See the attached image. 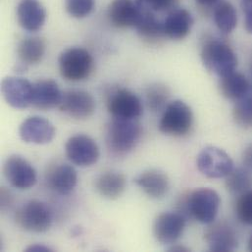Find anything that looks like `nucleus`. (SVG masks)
<instances>
[{"label":"nucleus","instance_id":"1","mask_svg":"<svg viewBox=\"0 0 252 252\" xmlns=\"http://www.w3.org/2000/svg\"><path fill=\"white\" fill-rule=\"evenodd\" d=\"M201 60L206 69L220 78L236 71L238 58L234 50L223 40L209 37L201 48Z\"/></svg>","mask_w":252,"mask_h":252},{"label":"nucleus","instance_id":"2","mask_svg":"<svg viewBox=\"0 0 252 252\" xmlns=\"http://www.w3.org/2000/svg\"><path fill=\"white\" fill-rule=\"evenodd\" d=\"M141 132V126L136 120L113 118L106 128L107 147L113 154H126L136 146Z\"/></svg>","mask_w":252,"mask_h":252},{"label":"nucleus","instance_id":"3","mask_svg":"<svg viewBox=\"0 0 252 252\" xmlns=\"http://www.w3.org/2000/svg\"><path fill=\"white\" fill-rule=\"evenodd\" d=\"M58 66L63 79L69 82H81L91 77L94 69V61L87 49L70 47L60 54Z\"/></svg>","mask_w":252,"mask_h":252},{"label":"nucleus","instance_id":"4","mask_svg":"<svg viewBox=\"0 0 252 252\" xmlns=\"http://www.w3.org/2000/svg\"><path fill=\"white\" fill-rule=\"evenodd\" d=\"M193 126V113L190 107L182 100L169 103L159 121L161 132L171 136H184Z\"/></svg>","mask_w":252,"mask_h":252},{"label":"nucleus","instance_id":"5","mask_svg":"<svg viewBox=\"0 0 252 252\" xmlns=\"http://www.w3.org/2000/svg\"><path fill=\"white\" fill-rule=\"evenodd\" d=\"M188 209L190 218L201 224H212L220 208L221 199L217 191L201 188L188 193Z\"/></svg>","mask_w":252,"mask_h":252},{"label":"nucleus","instance_id":"6","mask_svg":"<svg viewBox=\"0 0 252 252\" xmlns=\"http://www.w3.org/2000/svg\"><path fill=\"white\" fill-rule=\"evenodd\" d=\"M16 222L25 231L44 233L52 225V211L40 200H30L17 211Z\"/></svg>","mask_w":252,"mask_h":252},{"label":"nucleus","instance_id":"7","mask_svg":"<svg viewBox=\"0 0 252 252\" xmlns=\"http://www.w3.org/2000/svg\"><path fill=\"white\" fill-rule=\"evenodd\" d=\"M199 172L210 179L227 177L234 170L232 158L223 150L215 146L205 147L196 159Z\"/></svg>","mask_w":252,"mask_h":252},{"label":"nucleus","instance_id":"8","mask_svg":"<svg viewBox=\"0 0 252 252\" xmlns=\"http://www.w3.org/2000/svg\"><path fill=\"white\" fill-rule=\"evenodd\" d=\"M68 159L80 167H90L95 164L100 156L97 143L91 136L76 134L71 136L65 144Z\"/></svg>","mask_w":252,"mask_h":252},{"label":"nucleus","instance_id":"9","mask_svg":"<svg viewBox=\"0 0 252 252\" xmlns=\"http://www.w3.org/2000/svg\"><path fill=\"white\" fill-rule=\"evenodd\" d=\"M3 174L8 183L19 189H29L37 181L35 169L26 158L20 155H11L5 160Z\"/></svg>","mask_w":252,"mask_h":252},{"label":"nucleus","instance_id":"10","mask_svg":"<svg viewBox=\"0 0 252 252\" xmlns=\"http://www.w3.org/2000/svg\"><path fill=\"white\" fill-rule=\"evenodd\" d=\"M107 108L113 118L123 120H136L143 112L140 99L126 89L117 90L109 95Z\"/></svg>","mask_w":252,"mask_h":252},{"label":"nucleus","instance_id":"11","mask_svg":"<svg viewBox=\"0 0 252 252\" xmlns=\"http://www.w3.org/2000/svg\"><path fill=\"white\" fill-rule=\"evenodd\" d=\"M59 109L68 116L84 120L90 118L95 111V100L93 95L85 91L72 90L63 93Z\"/></svg>","mask_w":252,"mask_h":252},{"label":"nucleus","instance_id":"12","mask_svg":"<svg viewBox=\"0 0 252 252\" xmlns=\"http://www.w3.org/2000/svg\"><path fill=\"white\" fill-rule=\"evenodd\" d=\"M187 219L179 212L160 214L153 225V235L161 245H173L182 236L186 228Z\"/></svg>","mask_w":252,"mask_h":252},{"label":"nucleus","instance_id":"13","mask_svg":"<svg viewBox=\"0 0 252 252\" xmlns=\"http://www.w3.org/2000/svg\"><path fill=\"white\" fill-rule=\"evenodd\" d=\"M33 84L24 78L7 77L1 83L5 101L15 109H25L32 103Z\"/></svg>","mask_w":252,"mask_h":252},{"label":"nucleus","instance_id":"14","mask_svg":"<svg viewBox=\"0 0 252 252\" xmlns=\"http://www.w3.org/2000/svg\"><path fill=\"white\" fill-rule=\"evenodd\" d=\"M204 239L211 252H234L239 247L237 232L226 221L213 222L206 230Z\"/></svg>","mask_w":252,"mask_h":252},{"label":"nucleus","instance_id":"15","mask_svg":"<svg viewBox=\"0 0 252 252\" xmlns=\"http://www.w3.org/2000/svg\"><path fill=\"white\" fill-rule=\"evenodd\" d=\"M55 134L53 124L40 116L27 118L19 127V135L27 143L46 144L53 140Z\"/></svg>","mask_w":252,"mask_h":252},{"label":"nucleus","instance_id":"16","mask_svg":"<svg viewBox=\"0 0 252 252\" xmlns=\"http://www.w3.org/2000/svg\"><path fill=\"white\" fill-rule=\"evenodd\" d=\"M142 14V8L134 0H112L108 7L110 23L119 29L135 28Z\"/></svg>","mask_w":252,"mask_h":252},{"label":"nucleus","instance_id":"17","mask_svg":"<svg viewBox=\"0 0 252 252\" xmlns=\"http://www.w3.org/2000/svg\"><path fill=\"white\" fill-rule=\"evenodd\" d=\"M19 25L28 32H36L42 28L46 12L39 0H21L17 6Z\"/></svg>","mask_w":252,"mask_h":252},{"label":"nucleus","instance_id":"18","mask_svg":"<svg viewBox=\"0 0 252 252\" xmlns=\"http://www.w3.org/2000/svg\"><path fill=\"white\" fill-rule=\"evenodd\" d=\"M62 95L63 93L55 81L39 80L33 84L32 105L40 110L53 109L59 106Z\"/></svg>","mask_w":252,"mask_h":252},{"label":"nucleus","instance_id":"19","mask_svg":"<svg viewBox=\"0 0 252 252\" xmlns=\"http://www.w3.org/2000/svg\"><path fill=\"white\" fill-rule=\"evenodd\" d=\"M193 18L187 9H173L163 22L165 35L173 40L184 39L190 32Z\"/></svg>","mask_w":252,"mask_h":252},{"label":"nucleus","instance_id":"20","mask_svg":"<svg viewBox=\"0 0 252 252\" xmlns=\"http://www.w3.org/2000/svg\"><path fill=\"white\" fill-rule=\"evenodd\" d=\"M46 181L52 190L59 194L67 195L76 188L78 174L73 166L69 164H59L49 171Z\"/></svg>","mask_w":252,"mask_h":252},{"label":"nucleus","instance_id":"21","mask_svg":"<svg viewBox=\"0 0 252 252\" xmlns=\"http://www.w3.org/2000/svg\"><path fill=\"white\" fill-rule=\"evenodd\" d=\"M135 184L150 197L162 198L170 189V181L168 176L160 170H147L139 174L135 180Z\"/></svg>","mask_w":252,"mask_h":252},{"label":"nucleus","instance_id":"22","mask_svg":"<svg viewBox=\"0 0 252 252\" xmlns=\"http://www.w3.org/2000/svg\"><path fill=\"white\" fill-rule=\"evenodd\" d=\"M135 30L139 37L148 44H157L166 36L163 22L159 21L151 11L144 9H142V14L135 26Z\"/></svg>","mask_w":252,"mask_h":252},{"label":"nucleus","instance_id":"23","mask_svg":"<svg viewBox=\"0 0 252 252\" xmlns=\"http://www.w3.org/2000/svg\"><path fill=\"white\" fill-rule=\"evenodd\" d=\"M126 185V177L122 173L106 172L97 178L95 189L101 196L113 200L124 193Z\"/></svg>","mask_w":252,"mask_h":252},{"label":"nucleus","instance_id":"24","mask_svg":"<svg viewBox=\"0 0 252 252\" xmlns=\"http://www.w3.org/2000/svg\"><path fill=\"white\" fill-rule=\"evenodd\" d=\"M46 50V43L39 36H30L24 38L18 45L17 54L21 63L30 66L38 64Z\"/></svg>","mask_w":252,"mask_h":252},{"label":"nucleus","instance_id":"25","mask_svg":"<svg viewBox=\"0 0 252 252\" xmlns=\"http://www.w3.org/2000/svg\"><path fill=\"white\" fill-rule=\"evenodd\" d=\"M251 84L246 76L236 71L221 78L220 91L223 96L230 100H240L248 95Z\"/></svg>","mask_w":252,"mask_h":252},{"label":"nucleus","instance_id":"26","mask_svg":"<svg viewBox=\"0 0 252 252\" xmlns=\"http://www.w3.org/2000/svg\"><path fill=\"white\" fill-rule=\"evenodd\" d=\"M214 22L223 33H231L238 24V15L235 7L228 1H220L213 9Z\"/></svg>","mask_w":252,"mask_h":252},{"label":"nucleus","instance_id":"27","mask_svg":"<svg viewBox=\"0 0 252 252\" xmlns=\"http://www.w3.org/2000/svg\"><path fill=\"white\" fill-rule=\"evenodd\" d=\"M226 178V188L233 195L240 196L252 189V171L246 167L233 170Z\"/></svg>","mask_w":252,"mask_h":252},{"label":"nucleus","instance_id":"28","mask_svg":"<svg viewBox=\"0 0 252 252\" xmlns=\"http://www.w3.org/2000/svg\"><path fill=\"white\" fill-rule=\"evenodd\" d=\"M171 95L169 88L161 83L150 85L145 91V99L148 108L153 112L164 110Z\"/></svg>","mask_w":252,"mask_h":252},{"label":"nucleus","instance_id":"29","mask_svg":"<svg viewBox=\"0 0 252 252\" xmlns=\"http://www.w3.org/2000/svg\"><path fill=\"white\" fill-rule=\"evenodd\" d=\"M234 119L242 127H252V96L247 95L238 100L234 108Z\"/></svg>","mask_w":252,"mask_h":252},{"label":"nucleus","instance_id":"30","mask_svg":"<svg viewBox=\"0 0 252 252\" xmlns=\"http://www.w3.org/2000/svg\"><path fill=\"white\" fill-rule=\"evenodd\" d=\"M235 211L240 222L252 226V189L238 197L235 204Z\"/></svg>","mask_w":252,"mask_h":252},{"label":"nucleus","instance_id":"31","mask_svg":"<svg viewBox=\"0 0 252 252\" xmlns=\"http://www.w3.org/2000/svg\"><path fill=\"white\" fill-rule=\"evenodd\" d=\"M95 0H65L68 14L74 18L82 19L89 16L94 8Z\"/></svg>","mask_w":252,"mask_h":252},{"label":"nucleus","instance_id":"32","mask_svg":"<svg viewBox=\"0 0 252 252\" xmlns=\"http://www.w3.org/2000/svg\"><path fill=\"white\" fill-rule=\"evenodd\" d=\"M139 7L151 12H165L172 10L178 0H135Z\"/></svg>","mask_w":252,"mask_h":252},{"label":"nucleus","instance_id":"33","mask_svg":"<svg viewBox=\"0 0 252 252\" xmlns=\"http://www.w3.org/2000/svg\"><path fill=\"white\" fill-rule=\"evenodd\" d=\"M242 8L245 14V28L252 33V0H242Z\"/></svg>","mask_w":252,"mask_h":252},{"label":"nucleus","instance_id":"34","mask_svg":"<svg viewBox=\"0 0 252 252\" xmlns=\"http://www.w3.org/2000/svg\"><path fill=\"white\" fill-rule=\"evenodd\" d=\"M243 163L247 169L252 172V143L249 144L243 152Z\"/></svg>","mask_w":252,"mask_h":252},{"label":"nucleus","instance_id":"35","mask_svg":"<svg viewBox=\"0 0 252 252\" xmlns=\"http://www.w3.org/2000/svg\"><path fill=\"white\" fill-rule=\"evenodd\" d=\"M25 252H52L51 249L45 247V246H42V245H33V246H30L28 247Z\"/></svg>","mask_w":252,"mask_h":252},{"label":"nucleus","instance_id":"36","mask_svg":"<svg viewBox=\"0 0 252 252\" xmlns=\"http://www.w3.org/2000/svg\"><path fill=\"white\" fill-rule=\"evenodd\" d=\"M195 1L198 5L202 7H211V6H215L221 0H195Z\"/></svg>","mask_w":252,"mask_h":252},{"label":"nucleus","instance_id":"37","mask_svg":"<svg viewBox=\"0 0 252 252\" xmlns=\"http://www.w3.org/2000/svg\"><path fill=\"white\" fill-rule=\"evenodd\" d=\"M169 252H189V250L183 246H174L169 249Z\"/></svg>","mask_w":252,"mask_h":252},{"label":"nucleus","instance_id":"38","mask_svg":"<svg viewBox=\"0 0 252 252\" xmlns=\"http://www.w3.org/2000/svg\"><path fill=\"white\" fill-rule=\"evenodd\" d=\"M249 251L252 252V235L249 240Z\"/></svg>","mask_w":252,"mask_h":252}]
</instances>
